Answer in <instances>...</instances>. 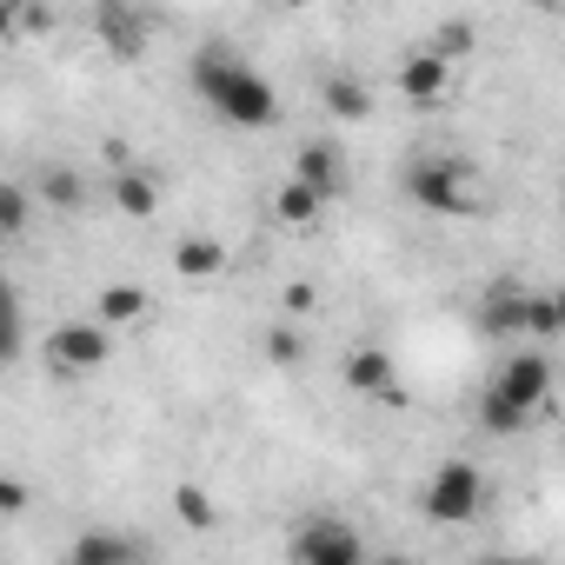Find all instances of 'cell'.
<instances>
[{"instance_id": "1", "label": "cell", "mask_w": 565, "mask_h": 565, "mask_svg": "<svg viewBox=\"0 0 565 565\" xmlns=\"http://www.w3.org/2000/svg\"><path fill=\"white\" fill-rule=\"evenodd\" d=\"M193 94L239 134H266L279 120V94L259 67H246L233 47H200L193 54Z\"/></svg>"}, {"instance_id": "2", "label": "cell", "mask_w": 565, "mask_h": 565, "mask_svg": "<svg viewBox=\"0 0 565 565\" xmlns=\"http://www.w3.org/2000/svg\"><path fill=\"white\" fill-rule=\"evenodd\" d=\"M406 193H413L426 213H439V220H466V213L479 206V186H472L466 160H452V153H419V160L406 167Z\"/></svg>"}, {"instance_id": "3", "label": "cell", "mask_w": 565, "mask_h": 565, "mask_svg": "<svg viewBox=\"0 0 565 565\" xmlns=\"http://www.w3.org/2000/svg\"><path fill=\"white\" fill-rule=\"evenodd\" d=\"M419 512H426L433 525H472V519L486 512V472H479L472 459L433 466L426 486H419Z\"/></svg>"}, {"instance_id": "4", "label": "cell", "mask_w": 565, "mask_h": 565, "mask_svg": "<svg viewBox=\"0 0 565 565\" xmlns=\"http://www.w3.org/2000/svg\"><path fill=\"white\" fill-rule=\"evenodd\" d=\"M41 360H47V373H61V380H87V373H100V366L114 360V327H100V320H61V327L47 333Z\"/></svg>"}, {"instance_id": "5", "label": "cell", "mask_w": 565, "mask_h": 565, "mask_svg": "<svg viewBox=\"0 0 565 565\" xmlns=\"http://www.w3.org/2000/svg\"><path fill=\"white\" fill-rule=\"evenodd\" d=\"M486 333H532V340H552L558 333V313H552V294H492L479 307Z\"/></svg>"}, {"instance_id": "6", "label": "cell", "mask_w": 565, "mask_h": 565, "mask_svg": "<svg viewBox=\"0 0 565 565\" xmlns=\"http://www.w3.org/2000/svg\"><path fill=\"white\" fill-rule=\"evenodd\" d=\"M294 565H373V558H366V545L347 519H307L300 545H294Z\"/></svg>"}, {"instance_id": "7", "label": "cell", "mask_w": 565, "mask_h": 565, "mask_svg": "<svg viewBox=\"0 0 565 565\" xmlns=\"http://www.w3.org/2000/svg\"><path fill=\"white\" fill-rule=\"evenodd\" d=\"M492 386H499L512 406H525V413L539 419V413H545V399H552V360H545V353H532V347H525V353H505V360H499V373H492Z\"/></svg>"}, {"instance_id": "8", "label": "cell", "mask_w": 565, "mask_h": 565, "mask_svg": "<svg viewBox=\"0 0 565 565\" xmlns=\"http://www.w3.org/2000/svg\"><path fill=\"white\" fill-rule=\"evenodd\" d=\"M61 565H147V545L120 525H87V532H74Z\"/></svg>"}, {"instance_id": "9", "label": "cell", "mask_w": 565, "mask_h": 565, "mask_svg": "<svg viewBox=\"0 0 565 565\" xmlns=\"http://www.w3.org/2000/svg\"><path fill=\"white\" fill-rule=\"evenodd\" d=\"M160 200H167L160 173H147V167H134V160H120V167H114V180H107V206H114L120 220H153V213H160Z\"/></svg>"}, {"instance_id": "10", "label": "cell", "mask_w": 565, "mask_h": 565, "mask_svg": "<svg viewBox=\"0 0 565 565\" xmlns=\"http://www.w3.org/2000/svg\"><path fill=\"white\" fill-rule=\"evenodd\" d=\"M399 94H406V107H439V100L452 94V61L433 54V47L406 54V61H399Z\"/></svg>"}, {"instance_id": "11", "label": "cell", "mask_w": 565, "mask_h": 565, "mask_svg": "<svg viewBox=\"0 0 565 565\" xmlns=\"http://www.w3.org/2000/svg\"><path fill=\"white\" fill-rule=\"evenodd\" d=\"M294 180L313 186V193L333 206L340 186H347V153H340L333 140H300V147H294Z\"/></svg>"}, {"instance_id": "12", "label": "cell", "mask_w": 565, "mask_h": 565, "mask_svg": "<svg viewBox=\"0 0 565 565\" xmlns=\"http://www.w3.org/2000/svg\"><path fill=\"white\" fill-rule=\"evenodd\" d=\"M340 380L353 386V393H373V399H399V366H393V353L386 347H353L347 360H340Z\"/></svg>"}, {"instance_id": "13", "label": "cell", "mask_w": 565, "mask_h": 565, "mask_svg": "<svg viewBox=\"0 0 565 565\" xmlns=\"http://www.w3.org/2000/svg\"><path fill=\"white\" fill-rule=\"evenodd\" d=\"M266 213H273V226H287V233H313L320 220H327V200L313 193V186H300L294 173L273 186V200H266Z\"/></svg>"}, {"instance_id": "14", "label": "cell", "mask_w": 565, "mask_h": 565, "mask_svg": "<svg viewBox=\"0 0 565 565\" xmlns=\"http://www.w3.org/2000/svg\"><path fill=\"white\" fill-rule=\"evenodd\" d=\"M173 273L186 279V287H206V279L226 273V246L213 233H186V239H173Z\"/></svg>"}, {"instance_id": "15", "label": "cell", "mask_w": 565, "mask_h": 565, "mask_svg": "<svg viewBox=\"0 0 565 565\" xmlns=\"http://www.w3.org/2000/svg\"><path fill=\"white\" fill-rule=\"evenodd\" d=\"M320 107H327L333 120H366V114H373V87H366L360 74H327V81H320Z\"/></svg>"}, {"instance_id": "16", "label": "cell", "mask_w": 565, "mask_h": 565, "mask_svg": "<svg viewBox=\"0 0 565 565\" xmlns=\"http://www.w3.org/2000/svg\"><path fill=\"white\" fill-rule=\"evenodd\" d=\"M472 419H479V433H492V439H519V433L532 426V413H525V406H512L499 386H486V393L472 399Z\"/></svg>"}, {"instance_id": "17", "label": "cell", "mask_w": 565, "mask_h": 565, "mask_svg": "<svg viewBox=\"0 0 565 565\" xmlns=\"http://www.w3.org/2000/svg\"><path fill=\"white\" fill-rule=\"evenodd\" d=\"M147 287H127V279H120V287H100V300H94V320L100 327H134V320H147Z\"/></svg>"}, {"instance_id": "18", "label": "cell", "mask_w": 565, "mask_h": 565, "mask_svg": "<svg viewBox=\"0 0 565 565\" xmlns=\"http://www.w3.org/2000/svg\"><path fill=\"white\" fill-rule=\"evenodd\" d=\"M41 200H47V213H81V206H87V180H81V167L54 160V167L41 173Z\"/></svg>"}, {"instance_id": "19", "label": "cell", "mask_w": 565, "mask_h": 565, "mask_svg": "<svg viewBox=\"0 0 565 565\" xmlns=\"http://www.w3.org/2000/svg\"><path fill=\"white\" fill-rule=\"evenodd\" d=\"M173 512H180V525H193V532H213V519H220L213 492H206V486H193V479H180V486H173Z\"/></svg>"}, {"instance_id": "20", "label": "cell", "mask_w": 565, "mask_h": 565, "mask_svg": "<svg viewBox=\"0 0 565 565\" xmlns=\"http://www.w3.org/2000/svg\"><path fill=\"white\" fill-rule=\"evenodd\" d=\"M300 353H307V347H300V327H294V320H273V327H266V366L294 373V366H300Z\"/></svg>"}, {"instance_id": "21", "label": "cell", "mask_w": 565, "mask_h": 565, "mask_svg": "<svg viewBox=\"0 0 565 565\" xmlns=\"http://www.w3.org/2000/svg\"><path fill=\"white\" fill-rule=\"evenodd\" d=\"M28 220H34V193H28L21 180H8V186H0V233L21 239V233H28Z\"/></svg>"}, {"instance_id": "22", "label": "cell", "mask_w": 565, "mask_h": 565, "mask_svg": "<svg viewBox=\"0 0 565 565\" xmlns=\"http://www.w3.org/2000/svg\"><path fill=\"white\" fill-rule=\"evenodd\" d=\"M100 34L120 47V61L140 54V14H127V8H100Z\"/></svg>"}, {"instance_id": "23", "label": "cell", "mask_w": 565, "mask_h": 565, "mask_svg": "<svg viewBox=\"0 0 565 565\" xmlns=\"http://www.w3.org/2000/svg\"><path fill=\"white\" fill-rule=\"evenodd\" d=\"M28 499H34V492H28V479H0V519H21V512H28Z\"/></svg>"}, {"instance_id": "24", "label": "cell", "mask_w": 565, "mask_h": 565, "mask_svg": "<svg viewBox=\"0 0 565 565\" xmlns=\"http://www.w3.org/2000/svg\"><path fill=\"white\" fill-rule=\"evenodd\" d=\"M552 313H558V340H565V287L552 294Z\"/></svg>"}, {"instance_id": "25", "label": "cell", "mask_w": 565, "mask_h": 565, "mask_svg": "<svg viewBox=\"0 0 565 565\" xmlns=\"http://www.w3.org/2000/svg\"><path fill=\"white\" fill-rule=\"evenodd\" d=\"M373 565H413V558H399V552H386V558H373Z\"/></svg>"}]
</instances>
